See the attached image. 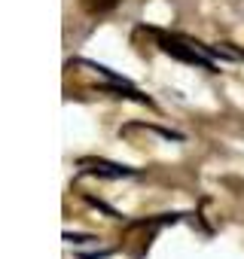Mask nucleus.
I'll list each match as a JSON object with an SVG mask.
<instances>
[{"label":"nucleus","instance_id":"obj_1","mask_svg":"<svg viewBox=\"0 0 244 259\" xmlns=\"http://www.w3.org/2000/svg\"><path fill=\"white\" fill-rule=\"evenodd\" d=\"M119 4H122V0H79V7H83L89 16H107V13H113Z\"/></svg>","mask_w":244,"mask_h":259}]
</instances>
